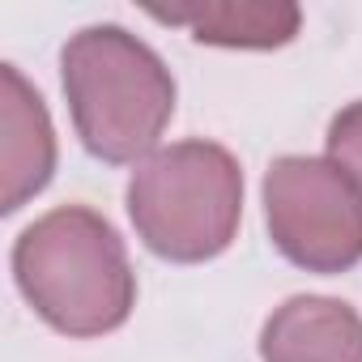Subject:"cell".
I'll use <instances>...</instances> for the list:
<instances>
[{
    "mask_svg": "<svg viewBox=\"0 0 362 362\" xmlns=\"http://www.w3.org/2000/svg\"><path fill=\"white\" fill-rule=\"evenodd\" d=\"M13 277L26 303L69 337H98L124 324L132 273L115 230L81 205L52 209L13 243Z\"/></svg>",
    "mask_w": 362,
    "mask_h": 362,
    "instance_id": "obj_1",
    "label": "cell"
},
{
    "mask_svg": "<svg viewBox=\"0 0 362 362\" xmlns=\"http://www.w3.org/2000/svg\"><path fill=\"white\" fill-rule=\"evenodd\" d=\"M239 170L218 145H175L136 166L128 209L141 239L170 260H201L230 243L239 222Z\"/></svg>",
    "mask_w": 362,
    "mask_h": 362,
    "instance_id": "obj_3",
    "label": "cell"
},
{
    "mask_svg": "<svg viewBox=\"0 0 362 362\" xmlns=\"http://www.w3.org/2000/svg\"><path fill=\"white\" fill-rule=\"evenodd\" d=\"M332 149H337V158L362 179V103L349 107V111L332 124Z\"/></svg>",
    "mask_w": 362,
    "mask_h": 362,
    "instance_id": "obj_8",
    "label": "cell"
},
{
    "mask_svg": "<svg viewBox=\"0 0 362 362\" xmlns=\"http://www.w3.org/2000/svg\"><path fill=\"white\" fill-rule=\"evenodd\" d=\"M175 22H192L197 39L209 43H281L294 35V9H209V13H170Z\"/></svg>",
    "mask_w": 362,
    "mask_h": 362,
    "instance_id": "obj_7",
    "label": "cell"
},
{
    "mask_svg": "<svg viewBox=\"0 0 362 362\" xmlns=\"http://www.w3.org/2000/svg\"><path fill=\"white\" fill-rule=\"evenodd\" d=\"M269 362H362V324L345 303L294 298L264 328Z\"/></svg>",
    "mask_w": 362,
    "mask_h": 362,
    "instance_id": "obj_6",
    "label": "cell"
},
{
    "mask_svg": "<svg viewBox=\"0 0 362 362\" xmlns=\"http://www.w3.org/2000/svg\"><path fill=\"white\" fill-rule=\"evenodd\" d=\"M269 226L307 269H345L362 256V197L328 162L286 158L269 175Z\"/></svg>",
    "mask_w": 362,
    "mask_h": 362,
    "instance_id": "obj_4",
    "label": "cell"
},
{
    "mask_svg": "<svg viewBox=\"0 0 362 362\" xmlns=\"http://www.w3.org/2000/svg\"><path fill=\"white\" fill-rule=\"evenodd\" d=\"M60 64L73 124L90 153L128 162L158 141L175 107V86L145 43L119 26H90L69 39Z\"/></svg>",
    "mask_w": 362,
    "mask_h": 362,
    "instance_id": "obj_2",
    "label": "cell"
},
{
    "mask_svg": "<svg viewBox=\"0 0 362 362\" xmlns=\"http://www.w3.org/2000/svg\"><path fill=\"white\" fill-rule=\"evenodd\" d=\"M56 136L43 98L18 73V64H0V209L18 214L52 179Z\"/></svg>",
    "mask_w": 362,
    "mask_h": 362,
    "instance_id": "obj_5",
    "label": "cell"
}]
</instances>
